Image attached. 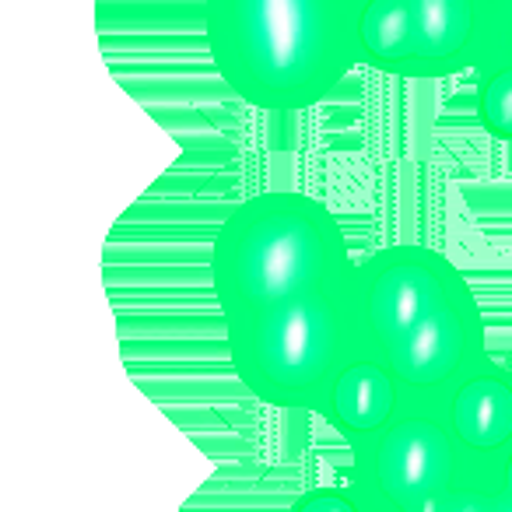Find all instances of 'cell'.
Returning a JSON list of instances; mask_svg holds the SVG:
<instances>
[{
    "label": "cell",
    "instance_id": "obj_1",
    "mask_svg": "<svg viewBox=\"0 0 512 512\" xmlns=\"http://www.w3.org/2000/svg\"><path fill=\"white\" fill-rule=\"evenodd\" d=\"M348 299L358 344L390 372L407 404H442L491 362L474 288L439 249L404 242L358 256Z\"/></svg>",
    "mask_w": 512,
    "mask_h": 512
},
{
    "label": "cell",
    "instance_id": "obj_2",
    "mask_svg": "<svg viewBox=\"0 0 512 512\" xmlns=\"http://www.w3.org/2000/svg\"><path fill=\"white\" fill-rule=\"evenodd\" d=\"M204 43L221 85L264 113L320 106L362 71L358 0H211Z\"/></svg>",
    "mask_w": 512,
    "mask_h": 512
},
{
    "label": "cell",
    "instance_id": "obj_3",
    "mask_svg": "<svg viewBox=\"0 0 512 512\" xmlns=\"http://www.w3.org/2000/svg\"><path fill=\"white\" fill-rule=\"evenodd\" d=\"M358 256L337 214L302 190L274 186L235 204L211 242V288L221 316L341 292Z\"/></svg>",
    "mask_w": 512,
    "mask_h": 512
},
{
    "label": "cell",
    "instance_id": "obj_4",
    "mask_svg": "<svg viewBox=\"0 0 512 512\" xmlns=\"http://www.w3.org/2000/svg\"><path fill=\"white\" fill-rule=\"evenodd\" d=\"M221 323L228 362L242 390L281 411H320L334 379L362 348L348 285L313 299L225 313Z\"/></svg>",
    "mask_w": 512,
    "mask_h": 512
},
{
    "label": "cell",
    "instance_id": "obj_5",
    "mask_svg": "<svg viewBox=\"0 0 512 512\" xmlns=\"http://www.w3.org/2000/svg\"><path fill=\"white\" fill-rule=\"evenodd\" d=\"M463 453L439 404H407L383 432L351 449L348 488L365 512H418L467 481Z\"/></svg>",
    "mask_w": 512,
    "mask_h": 512
},
{
    "label": "cell",
    "instance_id": "obj_6",
    "mask_svg": "<svg viewBox=\"0 0 512 512\" xmlns=\"http://www.w3.org/2000/svg\"><path fill=\"white\" fill-rule=\"evenodd\" d=\"M414 22L397 78L435 81L481 71L495 36V0H411Z\"/></svg>",
    "mask_w": 512,
    "mask_h": 512
},
{
    "label": "cell",
    "instance_id": "obj_7",
    "mask_svg": "<svg viewBox=\"0 0 512 512\" xmlns=\"http://www.w3.org/2000/svg\"><path fill=\"white\" fill-rule=\"evenodd\" d=\"M439 407L474 467L498 474L512 463V372L505 365L491 358Z\"/></svg>",
    "mask_w": 512,
    "mask_h": 512
},
{
    "label": "cell",
    "instance_id": "obj_8",
    "mask_svg": "<svg viewBox=\"0 0 512 512\" xmlns=\"http://www.w3.org/2000/svg\"><path fill=\"white\" fill-rule=\"evenodd\" d=\"M407 407V397L400 393V386L393 383V376L369 355L358 348L348 358V365L341 369V376L334 379L327 400L320 404L316 418H323L344 442L348 449L362 446L365 439H372L376 432H383L393 418Z\"/></svg>",
    "mask_w": 512,
    "mask_h": 512
},
{
    "label": "cell",
    "instance_id": "obj_9",
    "mask_svg": "<svg viewBox=\"0 0 512 512\" xmlns=\"http://www.w3.org/2000/svg\"><path fill=\"white\" fill-rule=\"evenodd\" d=\"M411 0H358V57L362 71H383L397 78L411 43Z\"/></svg>",
    "mask_w": 512,
    "mask_h": 512
},
{
    "label": "cell",
    "instance_id": "obj_10",
    "mask_svg": "<svg viewBox=\"0 0 512 512\" xmlns=\"http://www.w3.org/2000/svg\"><path fill=\"white\" fill-rule=\"evenodd\" d=\"M474 106L477 120L498 141H512V64L488 60L474 74Z\"/></svg>",
    "mask_w": 512,
    "mask_h": 512
},
{
    "label": "cell",
    "instance_id": "obj_11",
    "mask_svg": "<svg viewBox=\"0 0 512 512\" xmlns=\"http://www.w3.org/2000/svg\"><path fill=\"white\" fill-rule=\"evenodd\" d=\"M418 512H495V474L474 470L467 481L456 484L453 491H446Z\"/></svg>",
    "mask_w": 512,
    "mask_h": 512
},
{
    "label": "cell",
    "instance_id": "obj_12",
    "mask_svg": "<svg viewBox=\"0 0 512 512\" xmlns=\"http://www.w3.org/2000/svg\"><path fill=\"white\" fill-rule=\"evenodd\" d=\"M288 512H365L362 502L348 484H330V488H309L299 495Z\"/></svg>",
    "mask_w": 512,
    "mask_h": 512
},
{
    "label": "cell",
    "instance_id": "obj_13",
    "mask_svg": "<svg viewBox=\"0 0 512 512\" xmlns=\"http://www.w3.org/2000/svg\"><path fill=\"white\" fill-rule=\"evenodd\" d=\"M488 60L512 64V0H495V36H491ZM488 60H484V64H488Z\"/></svg>",
    "mask_w": 512,
    "mask_h": 512
}]
</instances>
